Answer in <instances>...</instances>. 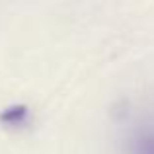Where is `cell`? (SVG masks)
I'll return each instance as SVG.
<instances>
[{
  "mask_svg": "<svg viewBox=\"0 0 154 154\" xmlns=\"http://www.w3.org/2000/svg\"><path fill=\"white\" fill-rule=\"evenodd\" d=\"M135 152L137 154H154V137H143V139H139Z\"/></svg>",
  "mask_w": 154,
  "mask_h": 154,
  "instance_id": "7a4b0ae2",
  "label": "cell"
},
{
  "mask_svg": "<svg viewBox=\"0 0 154 154\" xmlns=\"http://www.w3.org/2000/svg\"><path fill=\"white\" fill-rule=\"evenodd\" d=\"M26 117H27V109L23 107V105H14V107L6 109V111L2 113V121L8 123V125H18V123H22Z\"/></svg>",
  "mask_w": 154,
  "mask_h": 154,
  "instance_id": "6da1fadb",
  "label": "cell"
}]
</instances>
